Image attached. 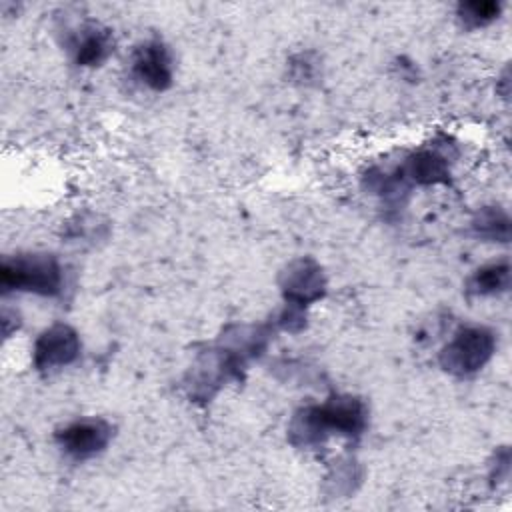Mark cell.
<instances>
[{"mask_svg": "<svg viewBox=\"0 0 512 512\" xmlns=\"http://www.w3.org/2000/svg\"><path fill=\"white\" fill-rule=\"evenodd\" d=\"M368 426L366 404L348 394H338L322 404L306 406L294 414L288 436L296 446L322 444L328 436L358 438Z\"/></svg>", "mask_w": 512, "mask_h": 512, "instance_id": "1", "label": "cell"}, {"mask_svg": "<svg viewBox=\"0 0 512 512\" xmlns=\"http://www.w3.org/2000/svg\"><path fill=\"white\" fill-rule=\"evenodd\" d=\"M0 286L4 292L58 296L64 288V268L54 254L46 252L6 256L0 266Z\"/></svg>", "mask_w": 512, "mask_h": 512, "instance_id": "2", "label": "cell"}, {"mask_svg": "<svg viewBox=\"0 0 512 512\" xmlns=\"http://www.w3.org/2000/svg\"><path fill=\"white\" fill-rule=\"evenodd\" d=\"M496 334L486 326H462L440 350V366L458 378L480 372L496 352Z\"/></svg>", "mask_w": 512, "mask_h": 512, "instance_id": "3", "label": "cell"}, {"mask_svg": "<svg viewBox=\"0 0 512 512\" xmlns=\"http://www.w3.org/2000/svg\"><path fill=\"white\" fill-rule=\"evenodd\" d=\"M114 436V428L104 418H78L56 430L58 448L72 460L84 462L102 454Z\"/></svg>", "mask_w": 512, "mask_h": 512, "instance_id": "4", "label": "cell"}, {"mask_svg": "<svg viewBox=\"0 0 512 512\" xmlns=\"http://www.w3.org/2000/svg\"><path fill=\"white\" fill-rule=\"evenodd\" d=\"M82 342L78 332L62 322L42 330L32 348V364L40 372H52L78 360Z\"/></svg>", "mask_w": 512, "mask_h": 512, "instance_id": "5", "label": "cell"}, {"mask_svg": "<svg viewBox=\"0 0 512 512\" xmlns=\"http://www.w3.org/2000/svg\"><path fill=\"white\" fill-rule=\"evenodd\" d=\"M132 76L146 88L154 92H164L174 80V58L170 48L158 40L150 38L140 42L130 58Z\"/></svg>", "mask_w": 512, "mask_h": 512, "instance_id": "6", "label": "cell"}, {"mask_svg": "<svg viewBox=\"0 0 512 512\" xmlns=\"http://www.w3.org/2000/svg\"><path fill=\"white\" fill-rule=\"evenodd\" d=\"M282 294L288 306L302 308L320 300L326 292V278L318 262L312 258H298L286 266L280 276Z\"/></svg>", "mask_w": 512, "mask_h": 512, "instance_id": "7", "label": "cell"}, {"mask_svg": "<svg viewBox=\"0 0 512 512\" xmlns=\"http://www.w3.org/2000/svg\"><path fill=\"white\" fill-rule=\"evenodd\" d=\"M68 50L78 66H102L114 52L112 30L98 22H84L70 34Z\"/></svg>", "mask_w": 512, "mask_h": 512, "instance_id": "8", "label": "cell"}, {"mask_svg": "<svg viewBox=\"0 0 512 512\" xmlns=\"http://www.w3.org/2000/svg\"><path fill=\"white\" fill-rule=\"evenodd\" d=\"M450 156L440 148H420L406 156L398 166L408 184L434 186L446 184L450 180Z\"/></svg>", "mask_w": 512, "mask_h": 512, "instance_id": "9", "label": "cell"}, {"mask_svg": "<svg viewBox=\"0 0 512 512\" xmlns=\"http://www.w3.org/2000/svg\"><path fill=\"white\" fill-rule=\"evenodd\" d=\"M510 288V260L500 258L476 268L466 280V294L470 296H498Z\"/></svg>", "mask_w": 512, "mask_h": 512, "instance_id": "10", "label": "cell"}, {"mask_svg": "<svg viewBox=\"0 0 512 512\" xmlns=\"http://www.w3.org/2000/svg\"><path fill=\"white\" fill-rule=\"evenodd\" d=\"M470 226L474 236L484 242L506 244L510 240V216L500 206H482L474 214Z\"/></svg>", "mask_w": 512, "mask_h": 512, "instance_id": "11", "label": "cell"}, {"mask_svg": "<svg viewBox=\"0 0 512 512\" xmlns=\"http://www.w3.org/2000/svg\"><path fill=\"white\" fill-rule=\"evenodd\" d=\"M502 12V4L494 0H474V2H460L456 8V16L460 24L468 30L488 26L490 22L498 20Z\"/></svg>", "mask_w": 512, "mask_h": 512, "instance_id": "12", "label": "cell"}, {"mask_svg": "<svg viewBox=\"0 0 512 512\" xmlns=\"http://www.w3.org/2000/svg\"><path fill=\"white\" fill-rule=\"evenodd\" d=\"M290 68V76L292 80L300 82V84H310L318 78L320 74V64L318 58L312 52H300L298 56H294L288 64Z\"/></svg>", "mask_w": 512, "mask_h": 512, "instance_id": "13", "label": "cell"}]
</instances>
